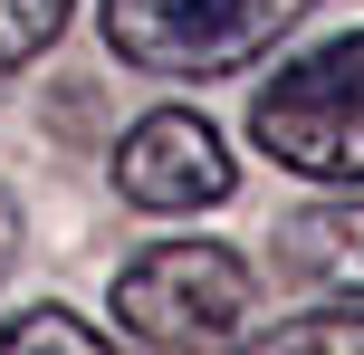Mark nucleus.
<instances>
[{"label": "nucleus", "mask_w": 364, "mask_h": 355, "mask_svg": "<svg viewBox=\"0 0 364 355\" xmlns=\"http://www.w3.org/2000/svg\"><path fill=\"white\" fill-rule=\"evenodd\" d=\"M269 355H364V307H316V317L278 327Z\"/></svg>", "instance_id": "8"}, {"label": "nucleus", "mask_w": 364, "mask_h": 355, "mask_svg": "<svg viewBox=\"0 0 364 355\" xmlns=\"http://www.w3.org/2000/svg\"><path fill=\"white\" fill-rule=\"evenodd\" d=\"M115 192H125L134 211H211L220 192H230V144H220L201 115H144V125L115 144Z\"/></svg>", "instance_id": "4"}, {"label": "nucleus", "mask_w": 364, "mask_h": 355, "mask_svg": "<svg viewBox=\"0 0 364 355\" xmlns=\"http://www.w3.org/2000/svg\"><path fill=\"white\" fill-rule=\"evenodd\" d=\"M10 260H19V202L0 192V279H10Z\"/></svg>", "instance_id": "9"}, {"label": "nucleus", "mask_w": 364, "mask_h": 355, "mask_svg": "<svg viewBox=\"0 0 364 355\" xmlns=\"http://www.w3.org/2000/svg\"><path fill=\"white\" fill-rule=\"evenodd\" d=\"M316 0H106V48L144 77H230Z\"/></svg>", "instance_id": "3"}, {"label": "nucleus", "mask_w": 364, "mask_h": 355, "mask_svg": "<svg viewBox=\"0 0 364 355\" xmlns=\"http://www.w3.org/2000/svg\"><path fill=\"white\" fill-rule=\"evenodd\" d=\"M250 134L269 144V164L307 173V183H364V29L288 58L259 87Z\"/></svg>", "instance_id": "2"}, {"label": "nucleus", "mask_w": 364, "mask_h": 355, "mask_svg": "<svg viewBox=\"0 0 364 355\" xmlns=\"http://www.w3.org/2000/svg\"><path fill=\"white\" fill-rule=\"evenodd\" d=\"M250 317H259V279L220 240H164L115 269V327L164 355H220L250 337Z\"/></svg>", "instance_id": "1"}, {"label": "nucleus", "mask_w": 364, "mask_h": 355, "mask_svg": "<svg viewBox=\"0 0 364 355\" xmlns=\"http://www.w3.org/2000/svg\"><path fill=\"white\" fill-rule=\"evenodd\" d=\"M68 10H77V0H0V77L29 68V58L68 29Z\"/></svg>", "instance_id": "7"}, {"label": "nucleus", "mask_w": 364, "mask_h": 355, "mask_svg": "<svg viewBox=\"0 0 364 355\" xmlns=\"http://www.w3.org/2000/svg\"><path fill=\"white\" fill-rule=\"evenodd\" d=\"M288 260L307 269L316 288H336V298H364V192L297 211L288 221Z\"/></svg>", "instance_id": "5"}, {"label": "nucleus", "mask_w": 364, "mask_h": 355, "mask_svg": "<svg viewBox=\"0 0 364 355\" xmlns=\"http://www.w3.org/2000/svg\"><path fill=\"white\" fill-rule=\"evenodd\" d=\"M0 355H115V346L87 317H68V307H29V317L0 327Z\"/></svg>", "instance_id": "6"}]
</instances>
